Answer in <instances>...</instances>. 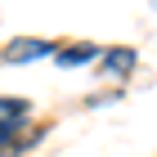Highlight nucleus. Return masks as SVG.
<instances>
[{
    "label": "nucleus",
    "mask_w": 157,
    "mask_h": 157,
    "mask_svg": "<svg viewBox=\"0 0 157 157\" xmlns=\"http://www.w3.org/2000/svg\"><path fill=\"white\" fill-rule=\"evenodd\" d=\"M23 121H27V103L23 99H0V148L23 130Z\"/></svg>",
    "instance_id": "1"
},
{
    "label": "nucleus",
    "mask_w": 157,
    "mask_h": 157,
    "mask_svg": "<svg viewBox=\"0 0 157 157\" xmlns=\"http://www.w3.org/2000/svg\"><path fill=\"white\" fill-rule=\"evenodd\" d=\"M36 54H45L40 40H18V45H9V59L13 63H18V59H36Z\"/></svg>",
    "instance_id": "2"
}]
</instances>
